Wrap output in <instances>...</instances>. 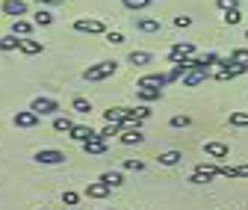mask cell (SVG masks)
<instances>
[{"mask_svg":"<svg viewBox=\"0 0 248 210\" xmlns=\"http://www.w3.org/2000/svg\"><path fill=\"white\" fill-rule=\"evenodd\" d=\"M124 169H130V172H142V169H145V163H142V160H124Z\"/></svg>","mask_w":248,"mask_h":210,"instance_id":"obj_34","label":"cell"},{"mask_svg":"<svg viewBox=\"0 0 248 210\" xmlns=\"http://www.w3.org/2000/svg\"><path fill=\"white\" fill-rule=\"evenodd\" d=\"M0 12L21 18V15H27V3H24V0H6V3H0Z\"/></svg>","mask_w":248,"mask_h":210,"instance_id":"obj_11","label":"cell"},{"mask_svg":"<svg viewBox=\"0 0 248 210\" xmlns=\"http://www.w3.org/2000/svg\"><path fill=\"white\" fill-rule=\"evenodd\" d=\"M39 118H42V115L33 113V110H18V113H15V125H18V128H36Z\"/></svg>","mask_w":248,"mask_h":210,"instance_id":"obj_8","label":"cell"},{"mask_svg":"<svg viewBox=\"0 0 248 210\" xmlns=\"http://www.w3.org/2000/svg\"><path fill=\"white\" fill-rule=\"evenodd\" d=\"M83 151H86L89 157H101V154L109 151V145H107L104 136H95V139H86V142H83Z\"/></svg>","mask_w":248,"mask_h":210,"instance_id":"obj_6","label":"cell"},{"mask_svg":"<svg viewBox=\"0 0 248 210\" xmlns=\"http://www.w3.org/2000/svg\"><path fill=\"white\" fill-rule=\"evenodd\" d=\"M12 33H15V36H30V33H33V21L15 18V21H12Z\"/></svg>","mask_w":248,"mask_h":210,"instance_id":"obj_19","label":"cell"},{"mask_svg":"<svg viewBox=\"0 0 248 210\" xmlns=\"http://www.w3.org/2000/svg\"><path fill=\"white\" fill-rule=\"evenodd\" d=\"M104 36H107V42H109V45H121V42H124V36L118 33V30H109V33H104Z\"/></svg>","mask_w":248,"mask_h":210,"instance_id":"obj_32","label":"cell"},{"mask_svg":"<svg viewBox=\"0 0 248 210\" xmlns=\"http://www.w3.org/2000/svg\"><path fill=\"white\" fill-rule=\"evenodd\" d=\"M21 53H27V56H36V53H42L45 50V45L42 42H36V39H30V36H21V48H18Z\"/></svg>","mask_w":248,"mask_h":210,"instance_id":"obj_13","label":"cell"},{"mask_svg":"<svg viewBox=\"0 0 248 210\" xmlns=\"http://www.w3.org/2000/svg\"><path fill=\"white\" fill-rule=\"evenodd\" d=\"M36 3H39V6H59L62 0H36Z\"/></svg>","mask_w":248,"mask_h":210,"instance_id":"obj_38","label":"cell"},{"mask_svg":"<svg viewBox=\"0 0 248 210\" xmlns=\"http://www.w3.org/2000/svg\"><path fill=\"white\" fill-rule=\"evenodd\" d=\"M210 74H213V71H204V68H189V71L183 74V86H198V83H204Z\"/></svg>","mask_w":248,"mask_h":210,"instance_id":"obj_10","label":"cell"},{"mask_svg":"<svg viewBox=\"0 0 248 210\" xmlns=\"http://www.w3.org/2000/svg\"><path fill=\"white\" fill-rule=\"evenodd\" d=\"M245 39H248V30H245Z\"/></svg>","mask_w":248,"mask_h":210,"instance_id":"obj_40","label":"cell"},{"mask_svg":"<svg viewBox=\"0 0 248 210\" xmlns=\"http://www.w3.org/2000/svg\"><path fill=\"white\" fill-rule=\"evenodd\" d=\"M118 139H121V145H142V142H145V136H142L139 130H121Z\"/></svg>","mask_w":248,"mask_h":210,"instance_id":"obj_18","label":"cell"},{"mask_svg":"<svg viewBox=\"0 0 248 210\" xmlns=\"http://www.w3.org/2000/svg\"><path fill=\"white\" fill-rule=\"evenodd\" d=\"M151 59H154V56H151L148 50H130V56H127V63H130L133 68H145V65L151 63Z\"/></svg>","mask_w":248,"mask_h":210,"instance_id":"obj_15","label":"cell"},{"mask_svg":"<svg viewBox=\"0 0 248 210\" xmlns=\"http://www.w3.org/2000/svg\"><path fill=\"white\" fill-rule=\"evenodd\" d=\"M30 110L39 113V115H53V113L59 110V104H56L53 98H36L33 104H30Z\"/></svg>","mask_w":248,"mask_h":210,"instance_id":"obj_7","label":"cell"},{"mask_svg":"<svg viewBox=\"0 0 248 210\" xmlns=\"http://www.w3.org/2000/svg\"><path fill=\"white\" fill-rule=\"evenodd\" d=\"M127 9H145V6H151V0H121Z\"/></svg>","mask_w":248,"mask_h":210,"instance_id":"obj_30","label":"cell"},{"mask_svg":"<svg viewBox=\"0 0 248 210\" xmlns=\"http://www.w3.org/2000/svg\"><path fill=\"white\" fill-rule=\"evenodd\" d=\"M192 53H195V48H192L189 42H177V45L171 48V53H169V56H192Z\"/></svg>","mask_w":248,"mask_h":210,"instance_id":"obj_24","label":"cell"},{"mask_svg":"<svg viewBox=\"0 0 248 210\" xmlns=\"http://www.w3.org/2000/svg\"><path fill=\"white\" fill-rule=\"evenodd\" d=\"M74 30H77V33H89V36H101V33H107L104 21H98V18H77V21H74Z\"/></svg>","mask_w":248,"mask_h":210,"instance_id":"obj_3","label":"cell"},{"mask_svg":"<svg viewBox=\"0 0 248 210\" xmlns=\"http://www.w3.org/2000/svg\"><path fill=\"white\" fill-rule=\"evenodd\" d=\"M136 27L142 30V33H160V30H163V24H160L157 18H139Z\"/></svg>","mask_w":248,"mask_h":210,"instance_id":"obj_17","label":"cell"},{"mask_svg":"<svg viewBox=\"0 0 248 210\" xmlns=\"http://www.w3.org/2000/svg\"><path fill=\"white\" fill-rule=\"evenodd\" d=\"M136 115H139V118H142V122H145V118L151 115V110H148V107H136Z\"/></svg>","mask_w":248,"mask_h":210,"instance_id":"obj_37","label":"cell"},{"mask_svg":"<svg viewBox=\"0 0 248 210\" xmlns=\"http://www.w3.org/2000/svg\"><path fill=\"white\" fill-rule=\"evenodd\" d=\"M62 201H65V204H77V201H80V195H77L74 190H65V193H62Z\"/></svg>","mask_w":248,"mask_h":210,"instance_id":"obj_35","label":"cell"},{"mask_svg":"<svg viewBox=\"0 0 248 210\" xmlns=\"http://www.w3.org/2000/svg\"><path fill=\"white\" fill-rule=\"evenodd\" d=\"M107 210H115V207H107Z\"/></svg>","mask_w":248,"mask_h":210,"instance_id":"obj_42","label":"cell"},{"mask_svg":"<svg viewBox=\"0 0 248 210\" xmlns=\"http://www.w3.org/2000/svg\"><path fill=\"white\" fill-rule=\"evenodd\" d=\"M222 21H225L228 27H236V24L242 21V15H239V9H225V15H222Z\"/></svg>","mask_w":248,"mask_h":210,"instance_id":"obj_28","label":"cell"},{"mask_svg":"<svg viewBox=\"0 0 248 210\" xmlns=\"http://www.w3.org/2000/svg\"><path fill=\"white\" fill-rule=\"evenodd\" d=\"M71 110L89 115V113H92V104H89V98H74V101H71Z\"/></svg>","mask_w":248,"mask_h":210,"instance_id":"obj_27","label":"cell"},{"mask_svg":"<svg viewBox=\"0 0 248 210\" xmlns=\"http://www.w3.org/2000/svg\"><path fill=\"white\" fill-rule=\"evenodd\" d=\"M33 24H36V27H50V24H53V15H50L47 9H39V12L33 15Z\"/></svg>","mask_w":248,"mask_h":210,"instance_id":"obj_25","label":"cell"},{"mask_svg":"<svg viewBox=\"0 0 248 210\" xmlns=\"http://www.w3.org/2000/svg\"><path fill=\"white\" fill-rule=\"evenodd\" d=\"M109 190H112V187H107L104 181H92V184L86 187V195H89V198H107Z\"/></svg>","mask_w":248,"mask_h":210,"instance_id":"obj_14","label":"cell"},{"mask_svg":"<svg viewBox=\"0 0 248 210\" xmlns=\"http://www.w3.org/2000/svg\"><path fill=\"white\" fill-rule=\"evenodd\" d=\"M216 175H219V166H207V163H198L195 166V172L189 175V184H210V181H216Z\"/></svg>","mask_w":248,"mask_h":210,"instance_id":"obj_2","label":"cell"},{"mask_svg":"<svg viewBox=\"0 0 248 210\" xmlns=\"http://www.w3.org/2000/svg\"><path fill=\"white\" fill-rule=\"evenodd\" d=\"M42 210H50V207H42Z\"/></svg>","mask_w":248,"mask_h":210,"instance_id":"obj_41","label":"cell"},{"mask_svg":"<svg viewBox=\"0 0 248 210\" xmlns=\"http://www.w3.org/2000/svg\"><path fill=\"white\" fill-rule=\"evenodd\" d=\"M136 98L139 101H160L163 89H157V86H136Z\"/></svg>","mask_w":248,"mask_h":210,"instance_id":"obj_12","label":"cell"},{"mask_svg":"<svg viewBox=\"0 0 248 210\" xmlns=\"http://www.w3.org/2000/svg\"><path fill=\"white\" fill-rule=\"evenodd\" d=\"M204 154L213 157L216 163H222L225 157H231V148H228L225 142H204Z\"/></svg>","mask_w":248,"mask_h":210,"instance_id":"obj_5","label":"cell"},{"mask_svg":"<svg viewBox=\"0 0 248 210\" xmlns=\"http://www.w3.org/2000/svg\"><path fill=\"white\" fill-rule=\"evenodd\" d=\"M228 122H231V128H248V113H231V118H228Z\"/></svg>","mask_w":248,"mask_h":210,"instance_id":"obj_26","label":"cell"},{"mask_svg":"<svg viewBox=\"0 0 248 210\" xmlns=\"http://www.w3.org/2000/svg\"><path fill=\"white\" fill-rule=\"evenodd\" d=\"M71 210H83V207H71Z\"/></svg>","mask_w":248,"mask_h":210,"instance_id":"obj_39","label":"cell"},{"mask_svg":"<svg viewBox=\"0 0 248 210\" xmlns=\"http://www.w3.org/2000/svg\"><path fill=\"white\" fill-rule=\"evenodd\" d=\"M115 71H118V63H115V59H104V63L89 65V68L83 71V80H86V83H98V80H107V77H112Z\"/></svg>","mask_w":248,"mask_h":210,"instance_id":"obj_1","label":"cell"},{"mask_svg":"<svg viewBox=\"0 0 248 210\" xmlns=\"http://www.w3.org/2000/svg\"><path fill=\"white\" fill-rule=\"evenodd\" d=\"M36 163H42V166H59V163H65V154L56 151V148H42V151H36Z\"/></svg>","mask_w":248,"mask_h":210,"instance_id":"obj_4","label":"cell"},{"mask_svg":"<svg viewBox=\"0 0 248 210\" xmlns=\"http://www.w3.org/2000/svg\"><path fill=\"white\" fill-rule=\"evenodd\" d=\"M171 128H189L192 125V118L189 115H171V122H169Z\"/></svg>","mask_w":248,"mask_h":210,"instance_id":"obj_29","label":"cell"},{"mask_svg":"<svg viewBox=\"0 0 248 210\" xmlns=\"http://www.w3.org/2000/svg\"><path fill=\"white\" fill-rule=\"evenodd\" d=\"M98 181H104L107 187H112V190H115V187H121V184H124V178H121V172H104Z\"/></svg>","mask_w":248,"mask_h":210,"instance_id":"obj_20","label":"cell"},{"mask_svg":"<svg viewBox=\"0 0 248 210\" xmlns=\"http://www.w3.org/2000/svg\"><path fill=\"white\" fill-rule=\"evenodd\" d=\"M189 24H192L189 15H177V18H174V27H189Z\"/></svg>","mask_w":248,"mask_h":210,"instance_id":"obj_36","label":"cell"},{"mask_svg":"<svg viewBox=\"0 0 248 210\" xmlns=\"http://www.w3.org/2000/svg\"><path fill=\"white\" fill-rule=\"evenodd\" d=\"M166 83H169V74H160V71H157V74H145L136 86H157V89H163Z\"/></svg>","mask_w":248,"mask_h":210,"instance_id":"obj_16","label":"cell"},{"mask_svg":"<svg viewBox=\"0 0 248 210\" xmlns=\"http://www.w3.org/2000/svg\"><path fill=\"white\" fill-rule=\"evenodd\" d=\"M21 48V36H0V50H18Z\"/></svg>","mask_w":248,"mask_h":210,"instance_id":"obj_22","label":"cell"},{"mask_svg":"<svg viewBox=\"0 0 248 210\" xmlns=\"http://www.w3.org/2000/svg\"><path fill=\"white\" fill-rule=\"evenodd\" d=\"M219 9H239V0H216Z\"/></svg>","mask_w":248,"mask_h":210,"instance_id":"obj_33","label":"cell"},{"mask_svg":"<svg viewBox=\"0 0 248 210\" xmlns=\"http://www.w3.org/2000/svg\"><path fill=\"white\" fill-rule=\"evenodd\" d=\"M157 160H160L163 166H177V163L183 160V154H180V151H163V154H160Z\"/></svg>","mask_w":248,"mask_h":210,"instance_id":"obj_23","label":"cell"},{"mask_svg":"<svg viewBox=\"0 0 248 210\" xmlns=\"http://www.w3.org/2000/svg\"><path fill=\"white\" fill-rule=\"evenodd\" d=\"M68 136H71L74 142H86V139H95V136H101V133H98V130H92L89 125H74Z\"/></svg>","mask_w":248,"mask_h":210,"instance_id":"obj_9","label":"cell"},{"mask_svg":"<svg viewBox=\"0 0 248 210\" xmlns=\"http://www.w3.org/2000/svg\"><path fill=\"white\" fill-rule=\"evenodd\" d=\"M231 59H236V63H242V65H248V50H245V48H236V50L231 53Z\"/></svg>","mask_w":248,"mask_h":210,"instance_id":"obj_31","label":"cell"},{"mask_svg":"<svg viewBox=\"0 0 248 210\" xmlns=\"http://www.w3.org/2000/svg\"><path fill=\"white\" fill-rule=\"evenodd\" d=\"M71 128H74V122L68 115H56L53 118V130H59V133H71Z\"/></svg>","mask_w":248,"mask_h":210,"instance_id":"obj_21","label":"cell"}]
</instances>
